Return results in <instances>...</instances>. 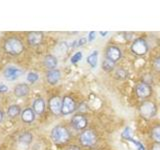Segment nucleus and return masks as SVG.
<instances>
[{
	"instance_id": "nucleus-18",
	"label": "nucleus",
	"mask_w": 160,
	"mask_h": 150,
	"mask_svg": "<svg viewBox=\"0 0 160 150\" xmlns=\"http://www.w3.org/2000/svg\"><path fill=\"white\" fill-rule=\"evenodd\" d=\"M21 108H20L19 105L17 104H13V105H10L7 109V115L10 118H15L21 115Z\"/></svg>"
},
{
	"instance_id": "nucleus-9",
	"label": "nucleus",
	"mask_w": 160,
	"mask_h": 150,
	"mask_svg": "<svg viewBox=\"0 0 160 150\" xmlns=\"http://www.w3.org/2000/svg\"><path fill=\"white\" fill-rule=\"evenodd\" d=\"M43 33L40 31H32L27 35V41L31 46H38L43 41Z\"/></svg>"
},
{
	"instance_id": "nucleus-32",
	"label": "nucleus",
	"mask_w": 160,
	"mask_h": 150,
	"mask_svg": "<svg viewBox=\"0 0 160 150\" xmlns=\"http://www.w3.org/2000/svg\"><path fill=\"white\" fill-rule=\"evenodd\" d=\"M85 42H86V39H85V38H82V39H80L79 40V44H78V46H81V45H83Z\"/></svg>"
},
{
	"instance_id": "nucleus-15",
	"label": "nucleus",
	"mask_w": 160,
	"mask_h": 150,
	"mask_svg": "<svg viewBox=\"0 0 160 150\" xmlns=\"http://www.w3.org/2000/svg\"><path fill=\"white\" fill-rule=\"evenodd\" d=\"M60 76H61V74H60L59 70H57V69L49 70L46 74V80L49 84L55 85V84H57L58 81L60 80Z\"/></svg>"
},
{
	"instance_id": "nucleus-3",
	"label": "nucleus",
	"mask_w": 160,
	"mask_h": 150,
	"mask_svg": "<svg viewBox=\"0 0 160 150\" xmlns=\"http://www.w3.org/2000/svg\"><path fill=\"white\" fill-rule=\"evenodd\" d=\"M156 111H157L156 105L151 101H144L139 107L140 115L145 119L152 118L156 114Z\"/></svg>"
},
{
	"instance_id": "nucleus-23",
	"label": "nucleus",
	"mask_w": 160,
	"mask_h": 150,
	"mask_svg": "<svg viewBox=\"0 0 160 150\" xmlns=\"http://www.w3.org/2000/svg\"><path fill=\"white\" fill-rule=\"evenodd\" d=\"M26 79L30 83H35L39 79V75L36 72H29L26 76Z\"/></svg>"
},
{
	"instance_id": "nucleus-10",
	"label": "nucleus",
	"mask_w": 160,
	"mask_h": 150,
	"mask_svg": "<svg viewBox=\"0 0 160 150\" xmlns=\"http://www.w3.org/2000/svg\"><path fill=\"white\" fill-rule=\"evenodd\" d=\"M152 93L151 87L147 83H140L136 87V94L140 98H147Z\"/></svg>"
},
{
	"instance_id": "nucleus-24",
	"label": "nucleus",
	"mask_w": 160,
	"mask_h": 150,
	"mask_svg": "<svg viewBox=\"0 0 160 150\" xmlns=\"http://www.w3.org/2000/svg\"><path fill=\"white\" fill-rule=\"evenodd\" d=\"M82 58V53L81 52H77V53H75L73 56L71 57V63L75 64V63H77L79 60H81Z\"/></svg>"
},
{
	"instance_id": "nucleus-31",
	"label": "nucleus",
	"mask_w": 160,
	"mask_h": 150,
	"mask_svg": "<svg viewBox=\"0 0 160 150\" xmlns=\"http://www.w3.org/2000/svg\"><path fill=\"white\" fill-rule=\"evenodd\" d=\"M152 150H160V143H155L152 146Z\"/></svg>"
},
{
	"instance_id": "nucleus-25",
	"label": "nucleus",
	"mask_w": 160,
	"mask_h": 150,
	"mask_svg": "<svg viewBox=\"0 0 160 150\" xmlns=\"http://www.w3.org/2000/svg\"><path fill=\"white\" fill-rule=\"evenodd\" d=\"M122 137L123 138H126V139H130L132 138L131 137V129L129 127H126L124 129V131L122 132Z\"/></svg>"
},
{
	"instance_id": "nucleus-22",
	"label": "nucleus",
	"mask_w": 160,
	"mask_h": 150,
	"mask_svg": "<svg viewBox=\"0 0 160 150\" xmlns=\"http://www.w3.org/2000/svg\"><path fill=\"white\" fill-rule=\"evenodd\" d=\"M151 136L156 143H160V126H156L152 129Z\"/></svg>"
},
{
	"instance_id": "nucleus-2",
	"label": "nucleus",
	"mask_w": 160,
	"mask_h": 150,
	"mask_svg": "<svg viewBox=\"0 0 160 150\" xmlns=\"http://www.w3.org/2000/svg\"><path fill=\"white\" fill-rule=\"evenodd\" d=\"M51 138L56 144H64L69 141L70 132L66 127L58 125L51 130Z\"/></svg>"
},
{
	"instance_id": "nucleus-6",
	"label": "nucleus",
	"mask_w": 160,
	"mask_h": 150,
	"mask_svg": "<svg viewBox=\"0 0 160 150\" xmlns=\"http://www.w3.org/2000/svg\"><path fill=\"white\" fill-rule=\"evenodd\" d=\"M22 74H23L22 70L15 66H8L3 71V76L8 81H14V80L18 79Z\"/></svg>"
},
{
	"instance_id": "nucleus-5",
	"label": "nucleus",
	"mask_w": 160,
	"mask_h": 150,
	"mask_svg": "<svg viewBox=\"0 0 160 150\" xmlns=\"http://www.w3.org/2000/svg\"><path fill=\"white\" fill-rule=\"evenodd\" d=\"M79 141L85 147L93 146V145L97 141L96 134H95L92 130H86V131H84L80 134Z\"/></svg>"
},
{
	"instance_id": "nucleus-4",
	"label": "nucleus",
	"mask_w": 160,
	"mask_h": 150,
	"mask_svg": "<svg viewBox=\"0 0 160 150\" xmlns=\"http://www.w3.org/2000/svg\"><path fill=\"white\" fill-rule=\"evenodd\" d=\"M131 51L133 54L138 55V56H142V55L146 54L148 51L147 42L143 38L135 39L131 45Z\"/></svg>"
},
{
	"instance_id": "nucleus-33",
	"label": "nucleus",
	"mask_w": 160,
	"mask_h": 150,
	"mask_svg": "<svg viewBox=\"0 0 160 150\" xmlns=\"http://www.w3.org/2000/svg\"><path fill=\"white\" fill-rule=\"evenodd\" d=\"M3 118H4V113L0 110V123L3 121Z\"/></svg>"
},
{
	"instance_id": "nucleus-16",
	"label": "nucleus",
	"mask_w": 160,
	"mask_h": 150,
	"mask_svg": "<svg viewBox=\"0 0 160 150\" xmlns=\"http://www.w3.org/2000/svg\"><path fill=\"white\" fill-rule=\"evenodd\" d=\"M32 109L33 111L35 112V114L41 115L44 110H45V102L42 98H37L34 100L33 105H32Z\"/></svg>"
},
{
	"instance_id": "nucleus-7",
	"label": "nucleus",
	"mask_w": 160,
	"mask_h": 150,
	"mask_svg": "<svg viewBox=\"0 0 160 150\" xmlns=\"http://www.w3.org/2000/svg\"><path fill=\"white\" fill-rule=\"evenodd\" d=\"M75 110V102L74 100L69 97L65 96L62 100V109H61V114L63 115H68L71 114Z\"/></svg>"
},
{
	"instance_id": "nucleus-17",
	"label": "nucleus",
	"mask_w": 160,
	"mask_h": 150,
	"mask_svg": "<svg viewBox=\"0 0 160 150\" xmlns=\"http://www.w3.org/2000/svg\"><path fill=\"white\" fill-rule=\"evenodd\" d=\"M43 63L46 68H48L49 70H53L57 66L58 62H57V58L53 56V55H46L43 60Z\"/></svg>"
},
{
	"instance_id": "nucleus-11",
	"label": "nucleus",
	"mask_w": 160,
	"mask_h": 150,
	"mask_svg": "<svg viewBox=\"0 0 160 150\" xmlns=\"http://www.w3.org/2000/svg\"><path fill=\"white\" fill-rule=\"evenodd\" d=\"M106 58L116 62L121 58V51L117 46H109L106 49Z\"/></svg>"
},
{
	"instance_id": "nucleus-13",
	"label": "nucleus",
	"mask_w": 160,
	"mask_h": 150,
	"mask_svg": "<svg viewBox=\"0 0 160 150\" xmlns=\"http://www.w3.org/2000/svg\"><path fill=\"white\" fill-rule=\"evenodd\" d=\"M29 86L27 84L25 83H19L17 84L16 86L14 87L13 89V93L16 97L18 98H22V97H25L27 96L28 93H29Z\"/></svg>"
},
{
	"instance_id": "nucleus-26",
	"label": "nucleus",
	"mask_w": 160,
	"mask_h": 150,
	"mask_svg": "<svg viewBox=\"0 0 160 150\" xmlns=\"http://www.w3.org/2000/svg\"><path fill=\"white\" fill-rule=\"evenodd\" d=\"M128 140H129V141H131L132 143H134L135 145H136L137 150H145V148H144V146L142 145V143H141V142L136 141V140H134L133 138H130V139H128Z\"/></svg>"
},
{
	"instance_id": "nucleus-27",
	"label": "nucleus",
	"mask_w": 160,
	"mask_h": 150,
	"mask_svg": "<svg viewBox=\"0 0 160 150\" xmlns=\"http://www.w3.org/2000/svg\"><path fill=\"white\" fill-rule=\"evenodd\" d=\"M153 67L156 71L160 72V57H156L153 61Z\"/></svg>"
},
{
	"instance_id": "nucleus-29",
	"label": "nucleus",
	"mask_w": 160,
	"mask_h": 150,
	"mask_svg": "<svg viewBox=\"0 0 160 150\" xmlns=\"http://www.w3.org/2000/svg\"><path fill=\"white\" fill-rule=\"evenodd\" d=\"M67 150H81L77 145H70V146L67 148Z\"/></svg>"
},
{
	"instance_id": "nucleus-34",
	"label": "nucleus",
	"mask_w": 160,
	"mask_h": 150,
	"mask_svg": "<svg viewBox=\"0 0 160 150\" xmlns=\"http://www.w3.org/2000/svg\"><path fill=\"white\" fill-rule=\"evenodd\" d=\"M100 34H101V35H106L107 32H100Z\"/></svg>"
},
{
	"instance_id": "nucleus-14",
	"label": "nucleus",
	"mask_w": 160,
	"mask_h": 150,
	"mask_svg": "<svg viewBox=\"0 0 160 150\" xmlns=\"http://www.w3.org/2000/svg\"><path fill=\"white\" fill-rule=\"evenodd\" d=\"M21 120L26 124L32 123L35 120V112L32 108H25L21 112Z\"/></svg>"
},
{
	"instance_id": "nucleus-20",
	"label": "nucleus",
	"mask_w": 160,
	"mask_h": 150,
	"mask_svg": "<svg viewBox=\"0 0 160 150\" xmlns=\"http://www.w3.org/2000/svg\"><path fill=\"white\" fill-rule=\"evenodd\" d=\"M97 60H98V51H96V50H95V51H93L87 57V62L90 64V66H92L93 68L96 67Z\"/></svg>"
},
{
	"instance_id": "nucleus-1",
	"label": "nucleus",
	"mask_w": 160,
	"mask_h": 150,
	"mask_svg": "<svg viewBox=\"0 0 160 150\" xmlns=\"http://www.w3.org/2000/svg\"><path fill=\"white\" fill-rule=\"evenodd\" d=\"M3 49L11 56H19L24 51V44L18 37H9L4 41Z\"/></svg>"
},
{
	"instance_id": "nucleus-30",
	"label": "nucleus",
	"mask_w": 160,
	"mask_h": 150,
	"mask_svg": "<svg viewBox=\"0 0 160 150\" xmlns=\"http://www.w3.org/2000/svg\"><path fill=\"white\" fill-rule=\"evenodd\" d=\"M95 34H96V32H94V31H92V32H90L89 33V41H92V40L95 38Z\"/></svg>"
},
{
	"instance_id": "nucleus-28",
	"label": "nucleus",
	"mask_w": 160,
	"mask_h": 150,
	"mask_svg": "<svg viewBox=\"0 0 160 150\" xmlns=\"http://www.w3.org/2000/svg\"><path fill=\"white\" fill-rule=\"evenodd\" d=\"M8 91V87L5 84H0V93H5Z\"/></svg>"
},
{
	"instance_id": "nucleus-21",
	"label": "nucleus",
	"mask_w": 160,
	"mask_h": 150,
	"mask_svg": "<svg viewBox=\"0 0 160 150\" xmlns=\"http://www.w3.org/2000/svg\"><path fill=\"white\" fill-rule=\"evenodd\" d=\"M114 65H115V62L106 58L102 63V68L104 71H111V70H113V68H114Z\"/></svg>"
},
{
	"instance_id": "nucleus-19",
	"label": "nucleus",
	"mask_w": 160,
	"mask_h": 150,
	"mask_svg": "<svg viewBox=\"0 0 160 150\" xmlns=\"http://www.w3.org/2000/svg\"><path fill=\"white\" fill-rule=\"evenodd\" d=\"M32 139H33V136L30 132H24L20 135L19 138H18L19 142L22 143V144H30L32 141Z\"/></svg>"
},
{
	"instance_id": "nucleus-12",
	"label": "nucleus",
	"mask_w": 160,
	"mask_h": 150,
	"mask_svg": "<svg viewBox=\"0 0 160 150\" xmlns=\"http://www.w3.org/2000/svg\"><path fill=\"white\" fill-rule=\"evenodd\" d=\"M71 123L73 125V127L75 129H78V130H81L84 129L85 127L87 126V119L85 118L83 115H74L71 119Z\"/></svg>"
},
{
	"instance_id": "nucleus-8",
	"label": "nucleus",
	"mask_w": 160,
	"mask_h": 150,
	"mask_svg": "<svg viewBox=\"0 0 160 150\" xmlns=\"http://www.w3.org/2000/svg\"><path fill=\"white\" fill-rule=\"evenodd\" d=\"M49 109L54 115H59L61 114V109H62V100L58 96L51 97L49 100Z\"/></svg>"
}]
</instances>
